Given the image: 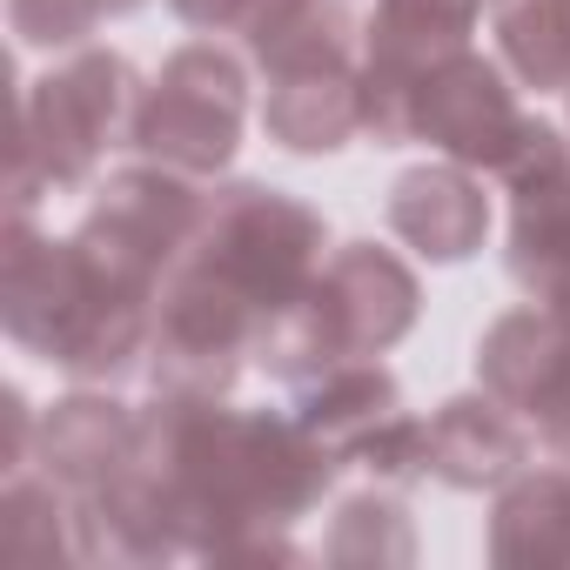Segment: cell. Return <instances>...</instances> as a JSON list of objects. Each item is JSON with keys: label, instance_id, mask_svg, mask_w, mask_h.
Returning a JSON list of instances; mask_svg holds the SVG:
<instances>
[{"label": "cell", "instance_id": "obj_1", "mask_svg": "<svg viewBox=\"0 0 570 570\" xmlns=\"http://www.w3.org/2000/svg\"><path fill=\"white\" fill-rule=\"evenodd\" d=\"M423 316V282L403 255L376 248V242H350L323 262V275L309 282V296L289 303L282 316L262 323L255 336V363L303 390L309 376L336 370V363H363L396 350Z\"/></svg>", "mask_w": 570, "mask_h": 570}, {"label": "cell", "instance_id": "obj_2", "mask_svg": "<svg viewBox=\"0 0 570 570\" xmlns=\"http://www.w3.org/2000/svg\"><path fill=\"white\" fill-rule=\"evenodd\" d=\"M141 115V75L108 55L81 48L21 95V128H14V222H35L41 188H88L101 155L135 141Z\"/></svg>", "mask_w": 570, "mask_h": 570}, {"label": "cell", "instance_id": "obj_3", "mask_svg": "<svg viewBox=\"0 0 570 570\" xmlns=\"http://www.w3.org/2000/svg\"><path fill=\"white\" fill-rule=\"evenodd\" d=\"M323 215L282 188L262 181H228L208 195L202 228L188 242L181 262H195L202 275L228 282V289L268 323L289 303L309 296V282L323 275Z\"/></svg>", "mask_w": 570, "mask_h": 570}, {"label": "cell", "instance_id": "obj_4", "mask_svg": "<svg viewBox=\"0 0 570 570\" xmlns=\"http://www.w3.org/2000/svg\"><path fill=\"white\" fill-rule=\"evenodd\" d=\"M202 208H208V195L195 188V175H175L161 161L121 168L95 195L75 242H81V255L101 282L135 289V296H161V275L181 268V255L202 228Z\"/></svg>", "mask_w": 570, "mask_h": 570}, {"label": "cell", "instance_id": "obj_5", "mask_svg": "<svg viewBox=\"0 0 570 570\" xmlns=\"http://www.w3.org/2000/svg\"><path fill=\"white\" fill-rule=\"evenodd\" d=\"M242 115H248V68L215 41H188L161 61L155 88L141 95L135 148L175 175H222L242 148Z\"/></svg>", "mask_w": 570, "mask_h": 570}, {"label": "cell", "instance_id": "obj_6", "mask_svg": "<svg viewBox=\"0 0 570 570\" xmlns=\"http://www.w3.org/2000/svg\"><path fill=\"white\" fill-rule=\"evenodd\" d=\"M255 336H262V316L228 289V282L181 262L155 296V343H148L155 396H208V403H222L235 390V376H242V356H255Z\"/></svg>", "mask_w": 570, "mask_h": 570}, {"label": "cell", "instance_id": "obj_7", "mask_svg": "<svg viewBox=\"0 0 570 570\" xmlns=\"http://www.w3.org/2000/svg\"><path fill=\"white\" fill-rule=\"evenodd\" d=\"M483 0H376L363 41V135L376 148L416 141L423 75L470 48Z\"/></svg>", "mask_w": 570, "mask_h": 570}, {"label": "cell", "instance_id": "obj_8", "mask_svg": "<svg viewBox=\"0 0 570 570\" xmlns=\"http://www.w3.org/2000/svg\"><path fill=\"white\" fill-rule=\"evenodd\" d=\"M523 108L503 81L497 61L483 55H450L443 68L423 75V95H416V141H430L436 155L463 161V168H503L510 148L523 141Z\"/></svg>", "mask_w": 570, "mask_h": 570}, {"label": "cell", "instance_id": "obj_9", "mask_svg": "<svg viewBox=\"0 0 570 570\" xmlns=\"http://www.w3.org/2000/svg\"><path fill=\"white\" fill-rule=\"evenodd\" d=\"M95 296V268L81 255V242H48L35 235V222L8 228V255H0V323L21 350H35L41 363L61 356L75 316Z\"/></svg>", "mask_w": 570, "mask_h": 570}, {"label": "cell", "instance_id": "obj_10", "mask_svg": "<svg viewBox=\"0 0 570 570\" xmlns=\"http://www.w3.org/2000/svg\"><path fill=\"white\" fill-rule=\"evenodd\" d=\"M390 228L423 262H470L490 235V195L463 161H423L390 181Z\"/></svg>", "mask_w": 570, "mask_h": 570}, {"label": "cell", "instance_id": "obj_11", "mask_svg": "<svg viewBox=\"0 0 570 570\" xmlns=\"http://www.w3.org/2000/svg\"><path fill=\"white\" fill-rule=\"evenodd\" d=\"M530 463V430L523 410L503 396H450L430 416V476L450 490H503Z\"/></svg>", "mask_w": 570, "mask_h": 570}, {"label": "cell", "instance_id": "obj_12", "mask_svg": "<svg viewBox=\"0 0 570 570\" xmlns=\"http://www.w3.org/2000/svg\"><path fill=\"white\" fill-rule=\"evenodd\" d=\"M476 376L490 396H503L523 416H543L557 383L570 376V316L563 309H510L476 343Z\"/></svg>", "mask_w": 570, "mask_h": 570}, {"label": "cell", "instance_id": "obj_13", "mask_svg": "<svg viewBox=\"0 0 570 570\" xmlns=\"http://www.w3.org/2000/svg\"><path fill=\"white\" fill-rule=\"evenodd\" d=\"M135 456V416L115 396H61L41 423H35V463L41 476H55L61 490H101L108 476H121Z\"/></svg>", "mask_w": 570, "mask_h": 570}, {"label": "cell", "instance_id": "obj_14", "mask_svg": "<svg viewBox=\"0 0 570 570\" xmlns=\"http://www.w3.org/2000/svg\"><path fill=\"white\" fill-rule=\"evenodd\" d=\"M403 416V383L383 370V363H336L323 376H309L296 390V423L336 456V463H356L390 423Z\"/></svg>", "mask_w": 570, "mask_h": 570}, {"label": "cell", "instance_id": "obj_15", "mask_svg": "<svg viewBox=\"0 0 570 570\" xmlns=\"http://www.w3.org/2000/svg\"><path fill=\"white\" fill-rule=\"evenodd\" d=\"M262 128L289 155H336L343 141L363 135V68H323V75L268 81Z\"/></svg>", "mask_w": 570, "mask_h": 570}, {"label": "cell", "instance_id": "obj_16", "mask_svg": "<svg viewBox=\"0 0 570 570\" xmlns=\"http://www.w3.org/2000/svg\"><path fill=\"white\" fill-rule=\"evenodd\" d=\"M490 563L557 570L570 563V470H517L490 510Z\"/></svg>", "mask_w": 570, "mask_h": 570}, {"label": "cell", "instance_id": "obj_17", "mask_svg": "<svg viewBox=\"0 0 570 570\" xmlns=\"http://www.w3.org/2000/svg\"><path fill=\"white\" fill-rule=\"evenodd\" d=\"M248 55L268 81L356 68V21L343 0H268L248 28Z\"/></svg>", "mask_w": 570, "mask_h": 570}, {"label": "cell", "instance_id": "obj_18", "mask_svg": "<svg viewBox=\"0 0 570 570\" xmlns=\"http://www.w3.org/2000/svg\"><path fill=\"white\" fill-rule=\"evenodd\" d=\"M503 68L537 95H570V0H490Z\"/></svg>", "mask_w": 570, "mask_h": 570}, {"label": "cell", "instance_id": "obj_19", "mask_svg": "<svg viewBox=\"0 0 570 570\" xmlns=\"http://www.w3.org/2000/svg\"><path fill=\"white\" fill-rule=\"evenodd\" d=\"M61 483L55 476H14L8 483V503H0V537H8L14 557L28 563H55V557H75V503L55 497Z\"/></svg>", "mask_w": 570, "mask_h": 570}, {"label": "cell", "instance_id": "obj_20", "mask_svg": "<svg viewBox=\"0 0 570 570\" xmlns=\"http://www.w3.org/2000/svg\"><path fill=\"white\" fill-rule=\"evenodd\" d=\"M330 563H410L416 557V537H410V517L396 497H350L330 523V543H323Z\"/></svg>", "mask_w": 570, "mask_h": 570}, {"label": "cell", "instance_id": "obj_21", "mask_svg": "<svg viewBox=\"0 0 570 570\" xmlns=\"http://www.w3.org/2000/svg\"><path fill=\"white\" fill-rule=\"evenodd\" d=\"M108 21V0H8V28L21 48H81Z\"/></svg>", "mask_w": 570, "mask_h": 570}, {"label": "cell", "instance_id": "obj_22", "mask_svg": "<svg viewBox=\"0 0 570 570\" xmlns=\"http://www.w3.org/2000/svg\"><path fill=\"white\" fill-rule=\"evenodd\" d=\"M356 463H363L376 483H390V490L423 483V476H430V423H416V416L403 410V416H396V423H390L363 456H356Z\"/></svg>", "mask_w": 570, "mask_h": 570}, {"label": "cell", "instance_id": "obj_23", "mask_svg": "<svg viewBox=\"0 0 570 570\" xmlns=\"http://www.w3.org/2000/svg\"><path fill=\"white\" fill-rule=\"evenodd\" d=\"M168 8H175L188 28H202V35H248L268 0H168Z\"/></svg>", "mask_w": 570, "mask_h": 570}, {"label": "cell", "instance_id": "obj_24", "mask_svg": "<svg viewBox=\"0 0 570 570\" xmlns=\"http://www.w3.org/2000/svg\"><path fill=\"white\" fill-rule=\"evenodd\" d=\"M537 423H543V443H550L557 456H570V376L557 383V396L543 403V416H537Z\"/></svg>", "mask_w": 570, "mask_h": 570}, {"label": "cell", "instance_id": "obj_25", "mask_svg": "<svg viewBox=\"0 0 570 570\" xmlns=\"http://www.w3.org/2000/svg\"><path fill=\"white\" fill-rule=\"evenodd\" d=\"M0 463L8 470L28 463V403H21V390H8V450H0Z\"/></svg>", "mask_w": 570, "mask_h": 570}, {"label": "cell", "instance_id": "obj_26", "mask_svg": "<svg viewBox=\"0 0 570 570\" xmlns=\"http://www.w3.org/2000/svg\"><path fill=\"white\" fill-rule=\"evenodd\" d=\"M141 8V0H108V14H135Z\"/></svg>", "mask_w": 570, "mask_h": 570}, {"label": "cell", "instance_id": "obj_27", "mask_svg": "<svg viewBox=\"0 0 570 570\" xmlns=\"http://www.w3.org/2000/svg\"><path fill=\"white\" fill-rule=\"evenodd\" d=\"M563 296H570V289H563ZM563 296H557V303H563ZM557 303H550V309H557Z\"/></svg>", "mask_w": 570, "mask_h": 570}]
</instances>
